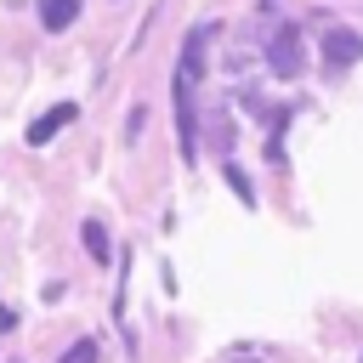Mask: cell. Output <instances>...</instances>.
Wrapping results in <instances>:
<instances>
[{"instance_id": "6da1fadb", "label": "cell", "mask_w": 363, "mask_h": 363, "mask_svg": "<svg viewBox=\"0 0 363 363\" xmlns=\"http://www.w3.org/2000/svg\"><path fill=\"white\" fill-rule=\"evenodd\" d=\"M267 68H272L278 79H301L306 51H301V34H295L289 23H278V28H272V40H267Z\"/></svg>"}, {"instance_id": "7a4b0ae2", "label": "cell", "mask_w": 363, "mask_h": 363, "mask_svg": "<svg viewBox=\"0 0 363 363\" xmlns=\"http://www.w3.org/2000/svg\"><path fill=\"white\" fill-rule=\"evenodd\" d=\"M221 34V23H199L187 40H182V62H176V85H199L204 79V57H210V40Z\"/></svg>"}, {"instance_id": "3957f363", "label": "cell", "mask_w": 363, "mask_h": 363, "mask_svg": "<svg viewBox=\"0 0 363 363\" xmlns=\"http://www.w3.org/2000/svg\"><path fill=\"white\" fill-rule=\"evenodd\" d=\"M318 51H323V68H329V74H340V68H352V62L363 57V40H357L352 28H329Z\"/></svg>"}, {"instance_id": "277c9868", "label": "cell", "mask_w": 363, "mask_h": 363, "mask_svg": "<svg viewBox=\"0 0 363 363\" xmlns=\"http://www.w3.org/2000/svg\"><path fill=\"white\" fill-rule=\"evenodd\" d=\"M193 91L199 85H176V136H182V159H199V113H193Z\"/></svg>"}, {"instance_id": "5b68a950", "label": "cell", "mask_w": 363, "mask_h": 363, "mask_svg": "<svg viewBox=\"0 0 363 363\" xmlns=\"http://www.w3.org/2000/svg\"><path fill=\"white\" fill-rule=\"evenodd\" d=\"M74 119H79V108H74V102H57L51 113H40V119L28 125V147H45V142H51L62 125H74Z\"/></svg>"}, {"instance_id": "8992f818", "label": "cell", "mask_w": 363, "mask_h": 363, "mask_svg": "<svg viewBox=\"0 0 363 363\" xmlns=\"http://www.w3.org/2000/svg\"><path fill=\"white\" fill-rule=\"evenodd\" d=\"M79 6H85V0H40V23H45V34H62V28H74Z\"/></svg>"}, {"instance_id": "52a82bcc", "label": "cell", "mask_w": 363, "mask_h": 363, "mask_svg": "<svg viewBox=\"0 0 363 363\" xmlns=\"http://www.w3.org/2000/svg\"><path fill=\"white\" fill-rule=\"evenodd\" d=\"M221 176H227V187H233V193H238V204H244V210H255V187H250V176H244V170H238V164H227V170H221Z\"/></svg>"}, {"instance_id": "ba28073f", "label": "cell", "mask_w": 363, "mask_h": 363, "mask_svg": "<svg viewBox=\"0 0 363 363\" xmlns=\"http://www.w3.org/2000/svg\"><path fill=\"white\" fill-rule=\"evenodd\" d=\"M85 250H91L96 261H113V244H108V233H102V221H85Z\"/></svg>"}, {"instance_id": "9c48e42d", "label": "cell", "mask_w": 363, "mask_h": 363, "mask_svg": "<svg viewBox=\"0 0 363 363\" xmlns=\"http://www.w3.org/2000/svg\"><path fill=\"white\" fill-rule=\"evenodd\" d=\"M57 363H102V346H96V340H74Z\"/></svg>"}, {"instance_id": "30bf717a", "label": "cell", "mask_w": 363, "mask_h": 363, "mask_svg": "<svg viewBox=\"0 0 363 363\" xmlns=\"http://www.w3.org/2000/svg\"><path fill=\"white\" fill-rule=\"evenodd\" d=\"M6 329H17V312H11V306H0V335H6Z\"/></svg>"}]
</instances>
